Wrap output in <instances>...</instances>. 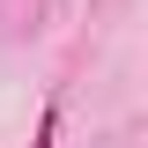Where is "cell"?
I'll return each mask as SVG.
<instances>
[{"instance_id":"obj_1","label":"cell","mask_w":148,"mask_h":148,"mask_svg":"<svg viewBox=\"0 0 148 148\" xmlns=\"http://www.w3.org/2000/svg\"><path fill=\"white\" fill-rule=\"evenodd\" d=\"M30 148H59V104H45V119H37V141Z\"/></svg>"}]
</instances>
